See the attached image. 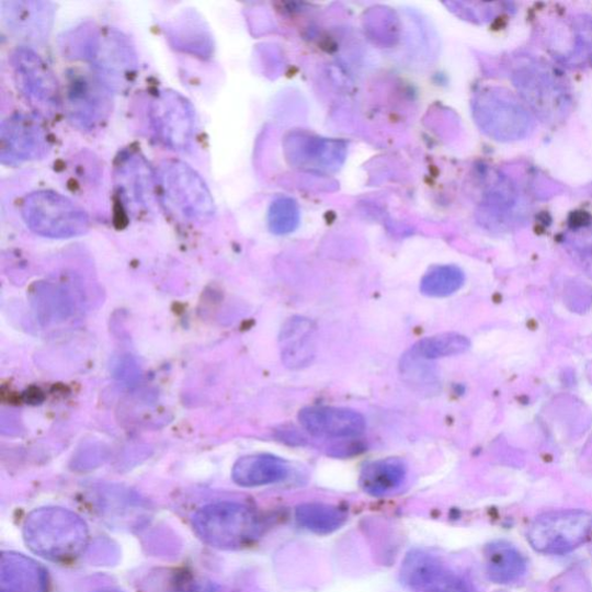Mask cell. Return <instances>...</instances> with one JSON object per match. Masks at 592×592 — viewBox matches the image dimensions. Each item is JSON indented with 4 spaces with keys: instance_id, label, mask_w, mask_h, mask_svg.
<instances>
[{
    "instance_id": "44dd1931",
    "label": "cell",
    "mask_w": 592,
    "mask_h": 592,
    "mask_svg": "<svg viewBox=\"0 0 592 592\" xmlns=\"http://www.w3.org/2000/svg\"><path fill=\"white\" fill-rule=\"evenodd\" d=\"M299 224V209L288 198H281L272 203L269 210V226L274 235H288Z\"/></svg>"
},
{
    "instance_id": "52a82bcc",
    "label": "cell",
    "mask_w": 592,
    "mask_h": 592,
    "mask_svg": "<svg viewBox=\"0 0 592 592\" xmlns=\"http://www.w3.org/2000/svg\"><path fill=\"white\" fill-rule=\"evenodd\" d=\"M84 57L90 59L96 75L109 84L119 87L135 75L137 58L130 42L113 30L91 35L83 46Z\"/></svg>"
},
{
    "instance_id": "6da1fadb",
    "label": "cell",
    "mask_w": 592,
    "mask_h": 592,
    "mask_svg": "<svg viewBox=\"0 0 592 592\" xmlns=\"http://www.w3.org/2000/svg\"><path fill=\"white\" fill-rule=\"evenodd\" d=\"M157 182L163 204L178 217L203 220L216 214L214 196L192 166L167 160L159 168Z\"/></svg>"
},
{
    "instance_id": "ba28073f",
    "label": "cell",
    "mask_w": 592,
    "mask_h": 592,
    "mask_svg": "<svg viewBox=\"0 0 592 592\" xmlns=\"http://www.w3.org/2000/svg\"><path fill=\"white\" fill-rule=\"evenodd\" d=\"M66 107L80 128L93 129L112 111V89L98 75L75 72L68 82Z\"/></svg>"
},
{
    "instance_id": "5bb4252c",
    "label": "cell",
    "mask_w": 592,
    "mask_h": 592,
    "mask_svg": "<svg viewBox=\"0 0 592 592\" xmlns=\"http://www.w3.org/2000/svg\"><path fill=\"white\" fill-rule=\"evenodd\" d=\"M314 323L305 317L288 320L281 335L282 357L286 367L300 369L309 366L315 357Z\"/></svg>"
},
{
    "instance_id": "ffe728a7",
    "label": "cell",
    "mask_w": 592,
    "mask_h": 592,
    "mask_svg": "<svg viewBox=\"0 0 592 592\" xmlns=\"http://www.w3.org/2000/svg\"><path fill=\"white\" fill-rule=\"evenodd\" d=\"M464 283L463 272L453 265H443L432 269L425 274L420 284L422 294L433 298H444L457 292Z\"/></svg>"
},
{
    "instance_id": "5b68a950",
    "label": "cell",
    "mask_w": 592,
    "mask_h": 592,
    "mask_svg": "<svg viewBox=\"0 0 592 592\" xmlns=\"http://www.w3.org/2000/svg\"><path fill=\"white\" fill-rule=\"evenodd\" d=\"M18 88L33 107L44 114L58 112L61 104L56 76L33 49L18 48L11 57Z\"/></svg>"
},
{
    "instance_id": "e0dca14e",
    "label": "cell",
    "mask_w": 592,
    "mask_h": 592,
    "mask_svg": "<svg viewBox=\"0 0 592 592\" xmlns=\"http://www.w3.org/2000/svg\"><path fill=\"white\" fill-rule=\"evenodd\" d=\"M486 572L498 584H511L519 581L526 572V560L509 543L498 542L486 548Z\"/></svg>"
},
{
    "instance_id": "8fae6325",
    "label": "cell",
    "mask_w": 592,
    "mask_h": 592,
    "mask_svg": "<svg viewBox=\"0 0 592 592\" xmlns=\"http://www.w3.org/2000/svg\"><path fill=\"white\" fill-rule=\"evenodd\" d=\"M299 421L308 433L319 437H355L366 430L364 415L344 408H306L300 411Z\"/></svg>"
},
{
    "instance_id": "30bf717a",
    "label": "cell",
    "mask_w": 592,
    "mask_h": 592,
    "mask_svg": "<svg viewBox=\"0 0 592 592\" xmlns=\"http://www.w3.org/2000/svg\"><path fill=\"white\" fill-rule=\"evenodd\" d=\"M401 583L410 592H455L457 579L439 557L426 551L410 553L401 565Z\"/></svg>"
},
{
    "instance_id": "277c9868",
    "label": "cell",
    "mask_w": 592,
    "mask_h": 592,
    "mask_svg": "<svg viewBox=\"0 0 592 592\" xmlns=\"http://www.w3.org/2000/svg\"><path fill=\"white\" fill-rule=\"evenodd\" d=\"M592 532V514L558 511L543 514L528 528V543L544 555H566L582 545Z\"/></svg>"
},
{
    "instance_id": "9a60e30c",
    "label": "cell",
    "mask_w": 592,
    "mask_h": 592,
    "mask_svg": "<svg viewBox=\"0 0 592 592\" xmlns=\"http://www.w3.org/2000/svg\"><path fill=\"white\" fill-rule=\"evenodd\" d=\"M288 476V465L272 455H249L240 458L232 468V479L244 488H257L282 481Z\"/></svg>"
},
{
    "instance_id": "3957f363",
    "label": "cell",
    "mask_w": 592,
    "mask_h": 592,
    "mask_svg": "<svg viewBox=\"0 0 592 592\" xmlns=\"http://www.w3.org/2000/svg\"><path fill=\"white\" fill-rule=\"evenodd\" d=\"M195 524L203 539L221 548L243 547L255 540L261 531L255 513L243 504L231 502L205 506Z\"/></svg>"
},
{
    "instance_id": "8992f818",
    "label": "cell",
    "mask_w": 592,
    "mask_h": 592,
    "mask_svg": "<svg viewBox=\"0 0 592 592\" xmlns=\"http://www.w3.org/2000/svg\"><path fill=\"white\" fill-rule=\"evenodd\" d=\"M150 118L158 139L175 151L192 146L196 133L193 104L171 90L160 91L151 102Z\"/></svg>"
},
{
    "instance_id": "2e32d148",
    "label": "cell",
    "mask_w": 592,
    "mask_h": 592,
    "mask_svg": "<svg viewBox=\"0 0 592 592\" xmlns=\"http://www.w3.org/2000/svg\"><path fill=\"white\" fill-rule=\"evenodd\" d=\"M408 469L399 458H385L366 465L361 475L362 489L373 497H386L397 491L407 478Z\"/></svg>"
},
{
    "instance_id": "ac0fdd59",
    "label": "cell",
    "mask_w": 592,
    "mask_h": 592,
    "mask_svg": "<svg viewBox=\"0 0 592 592\" xmlns=\"http://www.w3.org/2000/svg\"><path fill=\"white\" fill-rule=\"evenodd\" d=\"M298 523L317 535H329L342 527L346 515L337 506L323 503H306L295 512Z\"/></svg>"
},
{
    "instance_id": "7c38bea8",
    "label": "cell",
    "mask_w": 592,
    "mask_h": 592,
    "mask_svg": "<svg viewBox=\"0 0 592 592\" xmlns=\"http://www.w3.org/2000/svg\"><path fill=\"white\" fill-rule=\"evenodd\" d=\"M117 186L125 204L133 208L150 207L155 200L157 177L144 158L130 156L117 167Z\"/></svg>"
},
{
    "instance_id": "d6986e66",
    "label": "cell",
    "mask_w": 592,
    "mask_h": 592,
    "mask_svg": "<svg viewBox=\"0 0 592 592\" xmlns=\"http://www.w3.org/2000/svg\"><path fill=\"white\" fill-rule=\"evenodd\" d=\"M470 346L467 338L458 333H442L418 342L410 352L424 361L453 356L467 351Z\"/></svg>"
},
{
    "instance_id": "7a4b0ae2",
    "label": "cell",
    "mask_w": 592,
    "mask_h": 592,
    "mask_svg": "<svg viewBox=\"0 0 592 592\" xmlns=\"http://www.w3.org/2000/svg\"><path fill=\"white\" fill-rule=\"evenodd\" d=\"M23 217L35 235L48 239L77 238L90 228L87 210L50 190L29 195L23 203Z\"/></svg>"
},
{
    "instance_id": "4fadbf2b",
    "label": "cell",
    "mask_w": 592,
    "mask_h": 592,
    "mask_svg": "<svg viewBox=\"0 0 592 592\" xmlns=\"http://www.w3.org/2000/svg\"><path fill=\"white\" fill-rule=\"evenodd\" d=\"M55 11L45 2H4L3 16L10 31L26 41L45 39L53 26Z\"/></svg>"
},
{
    "instance_id": "9c48e42d",
    "label": "cell",
    "mask_w": 592,
    "mask_h": 592,
    "mask_svg": "<svg viewBox=\"0 0 592 592\" xmlns=\"http://www.w3.org/2000/svg\"><path fill=\"white\" fill-rule=\"evenodd\" d=\"M49 137L44 123L27 114H15L2 123L0 157L3 163L18 164L47 155Z\"/></svg>"
}]
</instances>
